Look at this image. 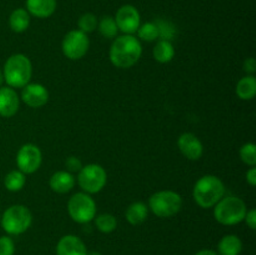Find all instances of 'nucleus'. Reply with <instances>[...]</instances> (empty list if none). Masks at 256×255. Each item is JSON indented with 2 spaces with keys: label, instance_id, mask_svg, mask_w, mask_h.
Returning a JSON list of instances; mask_svg holds the SVG:
<instances>
[{
  "label": "nucleus",
  "instance_id": "1",
  "mask_svg": "<svg viewBox=\"0 0 256 255\" xmlns=\"http://www.w3.org/2000/svg\"><path fill=\"white\" fill-rule=\"evenodd\" d=\"M142 55V45L134 35L116 36L110 46L109 58L118 69H130L139 62Z\"/></svg>",
  "mask_w": 256,
  "mask_h": 255
},
{
  "label": "nucleus",
  "instance_id": "2",
  "mask_svg": "<svg viewBox=\"0 0 256 255\" xmlns=\"http://www.w3.org/2000/svg\"><path fill=\"white\" fill-rule=\"evenodd\" d=\"M226 194L224 182L215 175L200 178L192 189L195 202L202 209H212Z\"/></svg>",
  "mask_w": 256,
  "mask_h": 255
},
{
  "label": "nucleus",
  "instance_id": "3",
  "mask_svg": "<svg viewBox=\"0 0 256 255\" xmlns=\"http://www.w3.org/2000/svg\"><path fill=\"white\" fill-rule=\"evenodd\" d=\"M4 82L12 89H22L30 82L32 76V64L24 54H14L5 62Z\"/></svg>",
  "mask_w": 256,
  "mask_h": 255
},
{
  "label": "nucleus",
  "instance_id": "4",
  "mask_svg": "<svg viewBox=\"0 0 256 255\" xmlns=\"http://www.w3.org/2000/svg\"><path fill=\"white\" fill-rule=\"evenodd\" d=\"M212 209L215 220L225 226H234L242 222L248 212L244 200L234 195L224 196Z\"/></svg>",
  "mask_w": 256,
  "mask_h": 255
},
{
  "label": "nucleus",
  "instance_id": "5",
  "mask_svg": "<svg viewBox=\"0 0 256 255\" xmlns=\"http://www.w3.org/2000/svg\"><path fill=\"white\" fill-rule=\"evenodd\" d=\"M32 224V214L25 205H12L2 215L0 225L9 236H18L30 229Z\"/></svg>",
  "mask_w": 256,
  "mask_h": 255
},
{
  "label": "nucleus",
  "instance_id": "6",
  "mask_svg": "<svg viewBox=\"0 0 256 255\" xmlns=\"http://www.w3.org/2000/svg\"><path fill=\"white\" fill-rule=\"evenodd\" d=\"M149 210L162 219H169L180 212L182 208V198L172 190H162L152 194L149 199Z\"/></svg>",
  "mask_w": 256,
  "mask_h": 255
},
{
  "label": "nucleus",
  "instance_id": "7",
  "mask_svg": "<svg viewBox=\"0 0 256 255\" xmlns=\"http://www.w3.org/2000/svg\"><path fill=\"white\" fill-rule=\"evenodd\" d=\"M96 202L86 192H76L68 202V212L78 224H89L96 216Z\"/></svg>",
  "mask_w": 256,
  "mask_h": 255
},
{
  "label": "nucleus",
  "instance_id": "8",
  "mask_svg": "<svg viewBox=\"0 0 256 255\" xmlns=\"http://www.w3.org/2000/svg\"><path fill=\"white\" fill-rule=\"evenodd\" d=\"M108 182V172L102 165L89 164L78 172V184L82 192L92 195L102 192Z\"/></svg>",
  "mask_w": 256,
  "mask_h": 255
},
{
  "label": "nucleus",
  "instance_id": "9",
  "mask_svg": "<svg viewBox=\"0 0 256 255\" xmlns=\"http://www.w3.org/2000/svg\"><path fill=\"white\" fill-rule=\"evenodd\" d=\"M90 49V39L88 34L78 30H72L64 36L62 42V50L65 58L76 62L82 59Z\"/></svg>",
  "mask_w": 256,
  "mask_h": 255
},
{
  "label": "nucleus",
  "instance_id": "10",
  "mask_svg": "<svg viewBox=\"0 0 256 255\" xmlns=\"http://www.w3.org/2000/svg\"><path fill=\"white\" fill-rule=\"evenodd\" d=\"M42 162V152L35 144H25L19 149L16 154L18 170L30 175L40 169Z\"/></svg>",
  "mask_w": 256,
  "mask_h": 255
},
{
  "label": "nucleus",
  "instance_id": "11",
  "mask_svg": "<svg viewBox=\"0 0 256 255\" xmlns=\"http://www.w3.org/2000/svg\"><path fill=\"white\" fill-rule=\"evenodd\" d=\"M114 19L116 22L119 32H122L124 35L136 34L138 29L142 25L140 12L134 5H122L116 12Z\"/></svg>",
  "mask_w": 256,
  "mask_h": 255
},
{
  "label": "nucleus",
  "instance_id": "12",
  "mask_svg": "<svg viewBox=\"0 0 256 255\" xmlns=\"http://www.w3.org/2000/svg\"><path fill=\"white\" fill-rule=\"evenodd\" d=\"M49 98V92L44 85L39 82H29L26 86L22 88L20 100H22V102L32 109H39L48 104Z\"/></svg>",
  "mask_w": 256,
  "mask_h": 255
},
{
  "label": "nucleus",
  "instance_id": "13",
  "mask_svg": "<svg viewBox=\"0 0 256 255\" xmlns=\"http://www.w3.org/2000/svg\"><path fill=\"white\" fill-rule=\"evenodd\" d=\"M178 146L180 152L192 162H198L204 154V145L202 140L192 132H184L178 139Z\"/></svg>",
  "mask_w": 256,
  "mask_h": 255
},
{
  "label": "nucleus",
  "instance_id": "14",
  "mask_svg": "<svg viewBox=\"0 0 256 255\" xmlns=\"http://www.w3.org/2000/svg\"><path fill=\"white\" fill-rule=\"evenodd\" d=\"M20 109V98L16 90L10 86L0 88V116L9 118L15 116Z\"/></svg>",
  "mask_w": 256,
  "mask_h": 255
},
{
  "label": "nucleus",
  "instance_id": "15",
  "mask_svg": "<svg viewBox=\"0 0 256 255\" xmlns=\"http://www.w3.org/2000/svg\"><path fill=\"white\" fill-rule=\"evenodd\" d=\"M56 255H88L86 245L76 235H65L58 242Z\"/></svg>",
  "mask_w": 256,
  "mask_h": 255
},
{
  "label": "nucleus",
  "instance_id": "16",
  "mask_svg": "<svg viewBox=\"0 0 256 255\" xmlns=\"http://www.w3.org/2000/svg\"><path fill=\"white\" fill-rule=\"evenodd\" d=\"M26 12L30 16L38 19H48L56 12V0H26Z\"/></svg>",
  "mask_w": 256,
  "mask_h": 255
},
{
  "label": "nucleus",
  "instance_id": "17",
  "mask_svg": "<svg viewBox=\"0 0 256 255\" xmlns=\"http://www.w3.org/2000/svg\"><path fill=\"white\" fill-rule=\"evenodd\" d=\"M75 184H76V179H75L74 174L66 172V170L54 172L49 182L50 188L56 194H68L74 189Z\"/></svg>",
  "mask_w": 256,
  "mask_h": 255
},
{
  "label": "nucleus",
  "instance_id": "18",
  "mask_svg": "<svg viewBox=\"0 0 256 255\" xmlns=\"http://www.w3.org/2000/svg\"><path fill=\"white\" fill-rule=\"evenodd\" d=\"M148 215H149V208L145 202H135L125 212V218L130 225H142V222H146Z\"/></svg>",
  "mask_w": 256,
  "mask_h": 255
},
{
  "label": "nucleus",
  "instance_id": "19",
  "mask_svg": "<svg viewBox=\"0 0 256 255\" xmlns=\"http://www.w3.org/2000/svg\"><path fill=\"white\" fill-rule=\"evenodd\" d=\"M242 252V242L238 235H225L218 244V254L219 255H240Z\"/></svg>",
  "mask_w": 256,
  "mask_h": 255
},
{
  "label": "nucleus",
  "instance_id": "20",
  "mask_svg": "<svg viewBox=\"0 0 256 255\" xmlns=\"http://www.w3.org/2000/svg\"><path fill=\"white\" fill-rule=\"evenodd\" d=\"M30 22H32V16L26 12V9H22V8L15 9L9 16L10 29L16 34L26 32L30 26Z\"/></svg>",
  "mask_w": 256,
  "mask_h": 255
},
{
  "label": "nucleus",
  "instance_id": "21",
  "mask_svg": "<svg viewBox=\"0 0 256 255\" xmlns=\"http://www.w3.org/2000/svg\"><path fill=\"white\" fill-rule=\"evenodd\" d=\"M152 56L160 64H168L175 58V48L172 42L159 40L152 49Z\"/></svg>",
  "mask_w": 256,
  "mask_h": 255
},
{
  "label": "nucleus",
  "instance_id": "22",
  "mask_svg": "<svg viewBox=\"0 0 256 255\" xmlns=\"http://www.w3.org/2000/svg\"><path fill=\"white\" fill-rule=\"evenodd\" d=\"M236 95L244 102L254 99L256 95V78L254 75H246L239 80L236 85Z\"/></svg>",
  "mask_w": 256,
  "mask_h": 255
},
{
  "label": "nucleus",
  "instance_id": "23",
  "mask_svg": "<svg viewBox=\"0 0 256 255\" xmlns=\"http://www.w3.org/2000/svg\"><path fill=\"white\" fill-rule=\"evenodd\" d=\"M25 184H26V175L20 170H12L10 172H8L4 179V186L12 192H18L22 190Z\"/></svg>",
  "mask_w": 256,
  "mask_h": 255
},
{
  "label": "nucleus",
  "instance_id": "24",
  "mask_svg": "<svg viewBox=\"0 0 256 255\" xmlns=\"http://www.w3.org/2000/svg\"><path fill=\"white\" fill-rule=\"evenodd\" d=\"M95 226L102 234H112L116 230L118 220L112 214H100L95 216Z\"/></svg>",
  "mask_w": 256,
  "mask_h": 255
},
{
  "label": "nucleus",
  "instance_id": "25",
  "mask_svg": "<svg viewBox=\"0 0 256 255\" xmlns=\"http://www.w3.org/2000/svg\"><path fill=\"white\" fill-rule=\"evenodd\" d=\"M98 30L105 39H115L119 34L116 22L112 16H102L98 24Z\"/></svg>",
  "mask_w": 256,
  "mask_h": 255
},
{
  "label": "nucleus",
  "instance_id": "26",
  "mask_svg": "<svg viewBox=\"0 0 256 255\" xmlns=\"http://www.w3.org/2000/svg\"><path fill=\"white\" fill-rule=\"evenodd\" d=\"M136 34H138V39L146 42H156V40L159 39V30H158V26L156 24H155V22H148L140 25Z\"/></svg>",
  "mask_w": 256,
  "mask_h": 255
},
{
  "label": "nucleus",
  "instance_id": "27",
  "mask_svg": "<svg viewBox=\"0 0 256 255\" xmlns=\"http://www.w3.org/2000/svg\"><path fill=\"white\" fill-rule=\"evenodd\" d=\"M98 24H99V20H98L96 15H94L92 12H85L79 18V22H78L79 30L85 34L94 32L98 29Z\"/></svg>",
  "mask_w": 256,
  "mask_h": 255
},
{
  "label": "nucleus",
  "instance_id": "28",
  "mask_svg": "<svg viewBox=\"0 0 256 255\" xmlns=\"http://www.w3.org/2000/svg\"><path fill=\"white\" fill-rule=\"evenodd\" d=\"M156 24L158 30H159V39L160 40H168V42H172L174 39L175 34H176V28L172 22H168V20H156L155 22Z\"/></svg>",
  "mask_w": 256,
  "mask_h": 255
},
{
  "label": "nucleus",
  "instance_id": "29",
  "mask_svg": "<svg viewBox=\"0 0 256 255\" xmlns=\"http://www.w3.org/2000/svg\"><path fill=\"white\" fill-rule=\"evenodd\" d=\"M240 159L248 166H256V145L254 142H246L240 149Z\"/></svg>",
  "mask_w": 256,
  "mask_h": 255
},
{
  "label": "nucleus",
  "instance_id": "30",
  "mask_svg": "<svg viewBox=\"0 0 256 255\" xmlns=\"http://www.w3.org/2000/svg\"><path fill=\"white\" fill-rule=\"evenodd\" d=\"M15 242L9 235L0 236V255H14Z\"/></svg>",
  "mask_w": 256,
  "mask_h": 255
},
{
  "label": "nucleus",
  "instance_id": "31",
  "mask_svg": "<svg viewBox=\"0 0 256 255\" xmlns=\"http://www.w3.org/2000/svg\"><path fill=\"white\" fill-rule=\"evenodd\" d=\"M65 166H66V172L75 174V172H79L82 169V162L76 156H70L68 158L66 162H65Z\"/></svg>",
  "mask_w": 256,
  "mask_h": 255
},
{
  "label": "nucleus",
  "instance_id": "32",
  "mask_svg": "<svg viewBox=\"0 0 256 255\" xmlns=\"http://www.w3.org/2000/svg\"><path fill=\"white\" fill-rule=\"evenodd\" d=\"M244 222H246V225L252 230H255L256 229V210L255 209L248 210L246 215H245Z\"/></svg>",
  "mask_w": 256,
  "mask_h": 255
},
{
  "label": "nucleus",
  "instance_id": "33",
  "mask_svg": "<svg viewBox=\"0 0 256 255\" xmlns=\"http://www.w3.org/2000/svg\"><path fill=\"white\" fill-rule=\"evenodd\" d=\"M244 72L248 75H254L256 72V60L254 58H249L244 62Z\"/></svg>",
  "mask_w": 256,
  "mask_h": 255
},
{
  "label": "nucleus",
  "instance_id": "34",
  "mask_svg": "<svg viewBox=\"0 0 256 255\" xmlns=\"http://www.w3.org/2000/svg\"><path fill=\"white\" fill-rule=\"evenodd\" d=\"M246 182L252 188L256 185V168L255 166L250 168V169L246 172Z\"/></svg>",
  "mask_w": 256,
  "mask_h": 255
},
{
  "label": "nucleus",
  "instance_id": "35",
  "mask_svg": "<svg viewBox=\"0 0 256 255\" xmlns=\"http://www.w3.org/2000/svg\"><path fill=\"white\" fill-rule=\"evenodd\" d=\"M195 255H219L216 252H214V250H210V249H204V250H200V252H198Z\"/></svg>",
  "mask_w": 256,
  "mask_h": 255
},
{
  "label": "nucleus",
  "instance_id": "36",
  "mask_svg": "<svg viewBox=\"0 0 256 255\" xmlns=\"http://www.w3.org/2000/svg\"><path fill=\"white\" fill-rule=\"evenodd\" d=\"M4 74H2V70L0 69V88L2 86V84H4Z\"/></svg>",
  "mask_w": 256,
  "mask_h": 255
},
{
  "label": "nucleus",
  "instance_id": "37",
  "mask_svg": "<svg viewBox=\"0 0 256 255\" xmlns=\"http://www.w3.org/2000/svg\"><path fill=\"white\" fill-rule=\"evenodd\" d=\"M88 255H102V252H88Z\"/></svg>",
  "mask_w": 256,
  "mask_h": 255
},
{
  "label": "nucleus",
  "instance_id": "38",
  "mask_svg": "<svg viewBox=\"0 0 256 255\" xmlns=\"http://www.w3.org/2000/svg\"><path fill=\"white\" fill-rule=\"evenodd\" d=\"M0 219H2V215H0Z\"/></svg>",
  "mask_w": 256,
  "mask_h": 255
}]
</instances>
